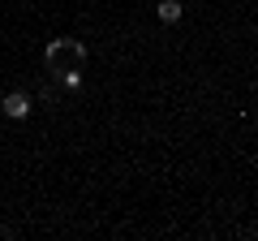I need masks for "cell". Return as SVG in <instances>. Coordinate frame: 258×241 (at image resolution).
<instances>
[{"label":"cell","instance_id":"1","mask_svg":"<svg viewBox=\"0 0 258 241\" xmlns=\"http://www.w3.org/2000/svg\"><path fill=\"white\" fill-rule=\"evenodd\" d=\"M82 61H86V43H82V39H52V43L43 47V65H47V74H52V78L78 69Z\"/></svg>","mask_w":258,"mask_h":241},{"label":"cell","instance_id":"2","mask_svg":"<svg viewBox=\"0 0 258 241\" xmlns=\"http://www.w3.org/2000/svg\"><path fill=\"white\" fill-rule=\"evenodd\" d=\"M0 108H5V116H9V120H22V116H30V95L26 91H9Z\"/></svg>","mask_w":258,"mask_h":241},{"label":"cell","instance_id":"3","mask_svg":"<svg viewBox=\"0 0 258 241\" xmlns=\"http://www.w3.org/2000/svg\"><path fill=\"white\" fill-rule=\"evenodd\" d=\"M155 13H159V22H164V26H176V22H181V0H159L155 5Z\"/></svg>","mask_w":258,"mask_h":241},{"label":"cell","instance_id":"4","mask_svg":"<svg viewBox=\"0 0 258 241\" xmlns=\"http://www.w3.org/2000/svg\"><path fill=\"white\" fill-rule=\"evenodd\" d=\"M60 82L69 86V91H82V69H69V74H60Z\"/></svg>","mask_w":258,"mask_h":241}]
</instances>
